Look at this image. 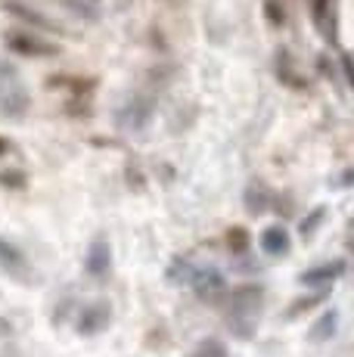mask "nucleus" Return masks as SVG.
Instances as JSON below:
<instances>
[{
	"label": "nucleus",
	"mask_w": 354,
	"mask_h": 357,
	"mask_svg": "<svg viewBox=\"0 0 354 357\" xmlns=\"http://www.w3.org/2000/svg\"><path fill=\"white\" fill-rule=\"evenodd\" d=\"M125 115H128V125H131V128H140L143 121H146V115H149V100L140 106V97H134V100H131V109H128Z\"/></svg>",
	"instance_id": "7"
},
{
	"label": "nucleus",
	"mask_w": 354,
	"mask_h": 357,
	"mask_svg": "<svg viewBox=\"0 0 354 357\" xmlns=\"http://www.w3.org/2000/svg\"><path fill=\"white\" fill-rule=\"evenodd\" d=\"M261 249L268 252V255H286V252H289V233L283 227H277V224L264 227L261 230Z\"/></svg>",
	"instance_id": "3"
},
{
	"label": "nucleus",
	"mask_w": 354,
	"mask_h": 357,
	"mask_svg": "<svg viewBox=\"0 0 354 357\" xmlns=\"http://www.w3.org/2000/svg\"><path fill=\"white\" fill-rule=\"evenodd\" d=\"M193 357H227V351H224V345L221 342H202L199 345V351H193Z\"/></svg>",
	"instance_id": "10"
},
{
	"label": "nucleus",
	"mask_w": 354,
	"mask_h": 357,
	"mask_svg": "<svg viewBox=\"0 0 354 357\" xmlns=\"http://www.w3.org/2000/svg\"><path fill=\"white\" fill-rule=\"evenodd\" d=\"M6 44H10V50L25 53V56H53V53H56V47H53V44H44V40H35V38L19 34V31L6 34Z\"/></svg>",
	"instance_id": "2"
},
{
	"label": "nucleus",
	"mask_w": 354,
	"mask_h": 357,
	"mask_svg": "<svg viewBox=\"0 0 354 357\" xmlns=\"http://www.w3.org/2000/svg\"><path fill=\"white\" fill-rule=\"evenodd\" d=\"M330 3L332 0H314V19L323 31H330Z\"/></svg>",
	"instance_id": "9"
},
{
	"label": "nucleus",
	"mask_w": 354,
	"mask_h": 357,
	"mask_svg": "<svg viewBox=\"0 0 354 357\" xmlns=\"http://www.w3.org/2000/svg\"><path fill=\"white\" fill-rule=\"evenodd\" d=\"M87 271L97 273V277H103V273L109 271V245H106V239L91 243V249H87Z\"/></svg>",
	"instance_id": "5"
},
{
	"label": "nucleus",
	"mask_w": 354,
	"mask_h": 357,
	"mask_svg": "<svg viewBox=\"0 0 354 357\" xmlns=\"http://www.w3.org/2000/svg\"><path fill=\"white\" fill-rule=\"evenodd\" d=\"M246 243H249L246 230H230V249L233 252H246Z\"/></svg>",
	"instance_id": "11"
},
{
	"label": "nucleus",
	"mask_w": 354,
	"mask_h": 357,
	"mask_svg": "<svg viewBox=\"0 0 354 357\" xmlns=\"http://www.w3.org/2000/svg\"><path fill=\"white\" fill-rule=\"evenodd\" d=\"M109 324V307L103 305V301H100V305H91L84 311V317H81V333H100V329H103Z\"/></svg>",
	"instance_id": "6"
},
{
	"label": "nucleus",
	"mask_w": 354,
	"mask_h": 357,
	"mask_svg": "<svg viewBox=\"0 0 354 357\" xmlns=\"http://www.w3.org/2000/svg\"><path fill=\"white\" fill-rule=\"evenodd\" d=\"M0 153H6V140H3V137H0Z\"/></svg>",
	"instance_id": "13"
},
{
	"label": "nucleus",
	"mask_w": 354,
	"mask_h": 357,
	"mask_svg": "<svg viewBox=\"0 0 354 357\" xmlns=\"http://www.w3.org/2000/svg\"><path fill=\"white\" fill-rule=\"evenodd\" d=\"M190 283H193V289L199 298L212 301L217 298L224 289H227V283H224V277L217 271H212V267H202V271H193V277H190Z\"/></svg>",
	"instance_id": "1"
},
{
	"label": "nucleus",
	"mask_w": 354,
	"mask_h": 357,
	"mask_svg": "<svg viewBox=\"0 0 354 357\" xmlns=\"http://www.w3.org/2000/svg\"><path fill=\"white\" fill-rule=\"evenodd\" d=\"M332 326H336V314H323V317L317 320V326L311 329V339H326V335L332 333Z\"/></svg>",
	"instance_id": "8"
},
{
	"label": "nucleus",
	"mask_w": 354,
	"mask_h": 357,
	"mask_svg": "<svg viewBox=\"0 0 354 357\" xmlns=\"http://www.w3.org/2000/svg\"><path fill=\"white\" fill-rule=\"evenodd\" d=\"M342 271H345L342 261H330V264H320V267H314V271H305L302 273V283H308V286L330 283V280L342 277Z\"/></svg>",
	"instance_id": "4"
},
{
	"label": "nucleus",
	"mask_w": 354,
	"mask_h": 357,
	"mask_svg": "<svg viewBox=\"0 0 354 357\" xmlns=\"http://www.w3.org/2000/svg\"><path fill=\"white\" fill-rule=\"evenodd\" d=\"M345 72H348V78L354 81V63H351V59H348V56H345Z\"/></svg>",
	"instance_id": "12"
}]
</instances>
